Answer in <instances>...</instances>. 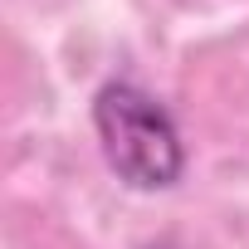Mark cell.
<instances>
[{"instance_id":"1","label":"cell","mask_w":249,"mask_h":249,"mask_svg":"<svg viewBox=\"0 0 249 249\" xmlns=\"http://www.w3.org/2000/svg\"><path fill=\"white\" fill-rule=\"evenodd\" d=\"M93 127L107 166L117 181H127L137 191H166L186 171V142L176 117L137 83L112 78L93 98Z\"/></svg>"}]
</instances>
